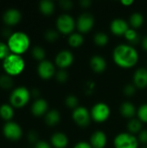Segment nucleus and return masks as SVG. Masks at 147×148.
<instances>
[{
    "mask_svg": "<svg viewBox=\"0 0 147 148\" xmlns=\"http://www.w3.org/2000/svg\"><path fill=\"white\" fill-rule=\"evenodd\" d=\"M113 59L115 64L122 69H131L139 62L138 51L130 44H119L113 51Z\"/></svg>",
    "mask_w": 147,
    "mask_h": 148,
    "instance_id": "obj_1",
    "label": "nucleus"
},
{
    "mask_svg": "<svg viewBox=\"0 0 147 148\" xmlns=\"http://www.w3.org/2000/svg\"><path fill=\"white\" fill-rule=\"evenodd\" d=\"M8 47L16 55L24 53L29 47V38L23 32H15L9 37Z\"/></svg>",
    "mask_w": 147,
    "mask_h": 148,
    "instance_id": "obj_2",
    "label": "nucleus"
},
{
    "mask_svg": "<svg viewBox=\"0 0 147 148\" xmlns=\"http://www.w3.org/2000/svg\"><path fill=\"white\" fill-rule=\"evenodd\" d=\"M24 67L25 62L19 55L10 54L3 60V69L10 76L20 75L23 71Z\"/></svg>",
    "mask_w": 147,
    "mask_h": 148,
    "instance_id": "obj_3",
    "label": "nucleus"
},
{
    "mask_svg": "<svg viewBox=\"0 0 147 148\" xmlns=\"http://www.w3.org/2000/svg\"><path fill=\"white\" fill-rule=\"evenodd\" d=\"M90 114L93 121L98 123H102L108 120L111 114V110L107 103L97 102L93 106Z\"/></svg>",
    "mask_w": 147,
    "mask_h": 148,
    "instance_id": "obj_4",
    "label": "nucleus"
},
{
    "mask_svg": "<svg viewBox=\"0 0 147 148\" xmlns=\"http://www.w3.org/2000/svg\"><path fill=\"white\" fill-rule=\"evenodd\" d=\"M115 148H138L139 140L130 133H120L113 140Z\"/></svg>",
    "mask_w": 147,
    "mask_h": 148,
    "instance_id": "obj_5",
    "label": "nucleus"
},
{
    "mask_svg": "<svg viewBox=\"0 0 147 148\" xmlns=\"http://www.w3.org/2000/svg\"><path fill=\"white\" fill-rule=\"evenodd\" d=\"M76 26L75 21L70 15L62 14L56 20V28L63 35H71Z\"/></svg>",
    "mask_w": 147,
    "mask_h": 148,
    "instance_id": "obj_6",
    "label": "nucleus"
},
{
    "mask_svg": "<svg viewBox=\"0 0 147 148\" xmlns=\"http://www.w3.org/2000/svg\"><path fill=\"white\" fill-rule=\"evenodd\" d=\"M29 97L30 94L29 90L24 87H20L12 92L10 101L12 106L16 108H23L29 102Z\"/></svg>",
    "mask_w": 147,
    "mask_h": 148,
    "instance_id": "obj_7",
    "label": "nucleus"
},
{
    "mask_svg": "<svg viewBox=\"0 0 147 148\" xmlns=\"http://www.w3.org/2000/svg\"><path fill=\"white\" fill-rule=\"evenodd\" d=\"M72 118L75 123L81 127H88L90 124L92 119L90 111L85 107H78L75 109H74Z\"/></svg>",
    "mask_w": 147,
    "mask_h": 148,
    "instance_id": "obj_8",
    "label": "nucleus"
},
{
    "mask_svg": "<svg viewBox=\"0 0 147 148\" xmlns=\"http://www.w3.org/2000/svg\"><path fill=\"white\" fill-rule=\"evenodd\" d=\"M94 25V17L90 13H82L79 16L76 23L78 30L81 33H88Z\"/></svg>",
    "mask_w": 147,
    "mask_h": 148,
    "instance_id": "obj_9",
    "label": "nucleus"
},
{
    "mask_svg": "<svg viewBox=\"0 0 147 148\" xmlns=\"http://www.w3.org/2000/svg\"><path fill=\"white\" fill-rule=\"evenodd\" d=\"M55 62L58 68H60L61 69H64L73 64L74 56L69 50H62L56 55Z\"/></svg>",
    "mask_w": 147,
    "mask_h": 148,
    "instance_id": "obj_10",
    "label": "nucleus"
},
{
    "mask_svg": "<svg viewBox=\"0 0 147 148\" xmlns=\"http://www.w3.org/2000/svg\"><path fill=\"white\" fill-rule=\"evenodd\" d=\"M37 71L40 77L44 80H49L55 75V65L48 60H43L39 63Z\"/></svg>",
    "mask_w": 147,
    "mask_h": 148,
    "instance_id": "obj_11",
    "label": "nucleus"
},
{
    "mask_svg": "<svg viewBox=\"0 0 147 148\" xmlns=\"http://www.w3.org/2000/svg\"><path fill=\"white\" fill-rule=\"evenodd\" d=\"M22 134L20 126L15 122H8L3 127V134L10 140H17L22 137Z\"/></svg>",
    "mask_w": 147,
    "mask_h": 148,
    "instance_id": "obj_12",
    "label": "nucleus"
},
{
    "mask_svg": "<svg viewBox=\"0 0 147 148\" xmlns=\"http://www.w3.org/2000/svg\"><path fill=\"white\" fill-rule=\"evenodd\" d=\"M128 23L122 18H115L112 21L110 24L111 32L115 36H125L126 32L128 30Z\"/></svg>",
    "mask_w": 147,
    "mask_h": 148,
    "instance_id": "obj_13",
    "label": "nucleus"
},
{
    "mask_svg": "<svg viewBox=\"0 0 147 148\" xmlns=\"http://www.w3.org/2000/svg\"><path fill=\"white\" fill-rule=\"evenodd\" d=\"M133 84L137 88H146L147 87V69L146 68L138 69L133 75Z\"/></svg>",
    "mask_w": 147,
    "mask_h": 148,
    "instance_id": "obj_14",
    "label": "nucleus"
},
{
    "mask_svg": "<svg viewBox=\"0 0 147 148\" xmlns=\"http://www.w3.org/2000/svg\"><path fill=\"white\" fill-rule=\"evenodd\" d=\"M90 145L93 148H104L107 143V138L103 131H95L90 137Z\"/></svg>",
    "mask_w": 147,
    "mask_h": 148,
    "instance_id": "obj_15",
    "label": "nucleus"
},
{
    "mask_svg": "<svg viewBox=\"0 0 147 148\" xmlns=\"http://www.w3.org/2000/svg\"><path fill=\"white\" fill-rule=\"evenodd\" d=\"M90 67L94 72L102 73L107 69V61L101 56L95 55L90 59Z\"/></svg>",
    "mask_w": 147,
    "mask_h": 148,
    "instance_id": "obj_16",
    "label": "nucleus"
},
{
    "mask_svg": "<svg viewBox=\"0 0 147 148\" xmlns=\"http://www.w3.org/2000/svg\"><path fill=\"white\" fill-rule=\"evenodd\" d=\"M48 102L43 99H37L31 107V112L35 116H42L48 111Z\"/></svg>",
    "mask_w": 147,
    "mask_h": 148,
    "instance_id": "obj_17",
    "label": "nucleus"
},
{
    "mask_svg": "<svg viewBox=\"0 0 147 148\" xmlns=\"http://www.w3.org/2000/svg\"><path fill=\"white\" fill-rule=\"evenodd\" d=\"M120 114L127 119H133V117L137 114V109L135 106L130 101H125L120 105Z\"/></svg>",
    "mask_w": 147,
    "mask_h": 148,
    "instance_id": "obj_18",
    "label": "nucleus"
},
{
    "mask_svg": "<svg viewBox=\"0 0 147 148\" xmlns=\"http://www.w3.org/2000/svg\"><path fill=\"white\" fill-rule=\"evenodd\" d=\"M51 144L55 148H65L68 144V138L63 133H55L51 137Z\"/></svg>",
    "mask_w": 147,
    "mask_h": 148,
    "instance_id": "obj_19",
    "label": "nucleus"
},
{
    "mask_svg": "<svg viewBox=\"0 0 147 148\" xmlns=\"http://www.w3.org/2000/svg\"><path fill=\"white\" fill-rule=\"evenodd\" d=\"M21 19V13L15 9L8 10L3 15V21L8 25H15L19 23Z\"/></svg>",
    "mask_w": 147,
    "mask_h": 148,
    "instance_id": "obj_20",
    "label": "nucleus"
},
{
    "mask_svg": "<svg viewBox=\"0 0 147 148\" xmlns=\"http://www.w3.org/2000/svg\"><path fill=\"white\" fill-rule=\"evenodd\" d=\"M60 120H61V114H60L59 111L56 109L50 110L46 114L45 122L49 127H54V126L57 125L60 122Z\"/></svg>",
    "mask_w": 147,
    "mask_h": 148,
    "instance_id": "obj_21",
    "label": "nucleus"
},
{
    "mask_svg": "<svg viewBox=\"0 0 147 148\" xmlns=\"http://www.w3.org/2000/svg\"><path fill=\"white\" fill-rule=\"evenodd\" d=\"M68 42L72 48H78L84 42V37L81 33H72L68 36Z\"/></svg>",
    "mask_w": 147,
    "mask_h": 148,
    "instance_id": "obj_22",
    "label": "nucleus"
},
{
    "mask_svg": "<svg viewBox=\"0 0 147 148\" xmlns=\"http://www.w3.org/2000/svg\"><path fill=\"white\" fill-rule=\"evenodd\" d=\"M39 9L41 12L45 16H50L55 11V4L52 1L43 0L39 4Z\"/></svg>",
    "mask_w": 147,
    "mask_h": 148,
    "instance_id": "obj_23",
    "label": "nucleus"
},
{
    "mask_svg": "<svg viewBox=\"0 0 147 148\" xmlns=\"http://www.w3.org/2000/svg\"><path fill=\"white\" fill-rule=\"evenodd\" d=\"M129 23L133 29H139L142 26V24L144 23V16L139 12H134L131 15V16L129 18Z\"/></svg>",
    "mask_w": 147,
    "mask_h": 148,
    "instance_id": "obj_24",
    "label": "nucleus"
},
{
    "mask_svg": "<svg viewBox=\"0 0 147 148\" xmlns=\"http://www.w3.org/2000/svg\"><path fill=\"white\" fill-rule=\"evenodd\" d=\"M127 129L129 133L133 135L136 134H139L142 131V122L139 119H131L127 124Z\"/></svg>",
    "mask_w": 147,
    "mask_h": 148,
    "instance_id": "obj_25",
    "label": "nucleus"
},
{
    "mask_svg": "<svg viewBox=\"0 0 147 148\" xmlns=\"http://www.w3.org/2000/svg\"><path fill=\"white\" fill-rule=\"evenodd\" d=\"M13 114H14V112H13V108H11V106L8 104H3L0 107V116L3 120L10 121L13 117Z\"/></svg>",
    "mask_w": 147,
    "mask_h": 148,
    "instance_id": "obj_26",
    "label": "nucleus"
},
{
    "mask_svg": "<svg viewBox=\"0 0 147 148\" xmlns=\"http://www.w3.org/2000/svg\"><path fill=\"white\" fill-rule=\"evenodd\" d=\"M94 42L96 45L102 47V46H105L108 43L109 37L104 32H98L94 36Z\"/></svg>",
    "mask_w": 147,
    "mask_h": 148,
    "instance_id": "obj_27",
    "label": "nucleus"
},
{
    "mask_svg": "<svg viewBox=\"0 0 147 148\" xmlns=\"http://www.w3.org/2000/svg\"><path fill=\"white\" fill-rule=\"evenodd\" d=\"M125 37L132 44H137L139 42V36L137 31L133 28L128 29V30L125 34Z\"/></svg>",
    "mask_w": 147,
    "mask_h": 148,
    "instance_id": "obj_28",
    "label": "nucleus"
},
{
    "mask_svg": "<svg viewBox=\"0 0 147 148\" xmlns=\"http://www.w3.org/2000/svg\"><path fill=\"white\" fill-rule=\"evenodd\" d=\"M138 119L144 123H147V103L142 104L137 110Z\"/></svg>",
    "mask_w": 147,
    "mask_h": 148,
    "instance_id": "obj_29",
    "label": "nucleus"
},
{
    "mask_svg": "<svg viewBox=\"0 0 147 148\" xmlns=\"http://www.w3.org/2000/svg\"><path fill=\"white\" fill-rule=\"evenodd\" d=\"M65 103H66V106L69 108H73V109H75L76 108H78V103H79V101L77 99V97L74 95H69L66 97L65 99Z\"/></svg>",
    "mask_w": 147,
    "mask_h": 148,
    "instance_id": "obj_30",
    "label": "nucleus"
},
{
    "mask_svg": "<svg viewBox=\"0 0 147 148\" xmlns=\"http://www.w3.org/2000/svg\"><path fill=\"white\" fill-rule=\"evenodd\" d=\"M13 85V80L9 75L0 76V87L5 89H9Z\"/></svg>",
    "mask_w": 147,
    "mask_h": 148,
    "instance_id": "obj_31",
    "label": "nucleus"
},
{
    "mask_svg": "<svg viewBox=\"0 0 147 148\" xmlns=\"http://www.w3.org/2000/svg\"><path fill=\"white\" fill-rule=\"evenodd\" d=\"M32 55H33V57L38 61H43V59L45 58V50L42 48V47H39V46H36L33 48V50H32Z\"/></svg>",
    "mask_w": 147,
    "mask_h": 148,
    "instance_id": "obj_32",
    "label": "nucleus"
},
{
    "mask_svg": "<svg viewBox=\"0 0 147 148\" xmlns=\"http://www.w3.org/2000/svg\"><path fill=\"white\" fill-rule=\"evenodd\" d=\"M44 36H45V39L48 42H55L58 39L59 35H58V32H56L55 30H54V29H49L48 31H46Z\"/></svg>",
    "mask_w": 147,
    "mask_h": 148,
    "instance_id": "obj_33",
    "label": "nucleus"
},
{
    "mask_svg": "<svg viewBox=\"0 0 147 148\" xmlns=\"http://www.w3.org/2000/svg\"><path fill=\"white\" fill-rule=\"evenodd\" d=\"M55 78L56 80L61 82V83H64L68 81V74L65 69H60L59 71L56 72L55 74Z\"/></svg>",
    "mask_w": 147,
    "mask_h": 148,
    "instance_id": "obj_34",
    "label": "nucleus"
},
{
    "mask_svg": "<svg viewBox=\"0 0 147 148\" xmlns=\"http://www.w3.org/2000/svg\"><path fill=\"white\" fill-rule=\"evenodd\" d=\"M9 50H10V49H9L8 45L0 42V59H5L10 55Z\"/></svg>",
    "mask_w": 147,
    "mask_h": 148,
    "instance_id": "obj_35",
    "label": "nucleus"
},
{
    "mask_svg": "<svg viewBox=\"0 0 147 148\" xmlns=\"http://www.w3.org/2000/svg\"><path fill=\"white\" fill-rule=\"evenodd\" d=\"M136 87L134 86V84H127L125 88H124V94L126 95V96H132L135 94L136 92Z\"/></svg>",
    "mask_w": 147,
    "mask_h": 148,
    "instance_id": "obj_36",
    "label": "nucleus"
},
{
    "mask_svg": "<svg viewBox=\"0 0 147 148\" xmlns=\"http://www.w3.org/2000/svg\"><path fill=\"white\" fill-rule=\"evenodd\" d=\"M73 5H74L73 2L69 1V0H62V1H60V6L65 10H71L73 8Z\"/></svg>",
    "mask_w": 147,
    "mask_h": 148,
    "instance_id": "obj_37",
    "label": "nucleus"
},
{
    "mask_svg": "<svg viewBox=\"0 0 147 148\" xmlns=\"http://www.w3.org/2000/svg\"><path fill=\"white\" fill-rule=\"evenodd\" d=\"M139 142H141L143 144H147V129L146 130H142L139 134Z\"/></svg>",
    "mask_w": 147,
    "mask_h": 148,
    "instance_id": "obj_38",
    "label": "nucleus"
},
{
    "mask_svg": "<svg viewBox=\"0 0 147 148\" xmlns=\"http://www.w3.org/2000/svg\"><path fill=\"white\" fill-rule=\"evenodd\" d=\"M38 139V134L36 131H30L28 134V140H29V142H36Z\"/></svg>",
    "mask_w": 147,
    "mask_h": 148,
    "instance_id": "obj_39",
    "label": "nucleus"
},
{
    "mask_svg": "<svg viewBox=\"0 0 147 148\" xmlns=\"http://www.w3.org/2000/svg\"><path fill=\"white\" fill-rule=\"evenodd\" d=\"M74 148H93L92 146L90 145V143H88V142H85V141H81V142H78L75 145Z\"/></svg>",
    "mask_w": 147,
    "mask_h": 148,
    "instance_id": "obj_40",
    "label": "nucleus"
},
{
    "mask_svg": "<svg viewBox=\"0 0 147 148\" xmlns=\"http://www.w3.org/2000/svg\"><path fill=\"white\" fill-rule=\"evenodd\" d=\"M35 148H51L49 144L47 143L46 141H39L36 143V147Z\"/></svg>",
    "mask_w": 147,
    "mask_h": 148,
    "instance_id": "obj_41",
    "label": "nucleus"
},
{
    "mask_svg": "<svg viewBox=\"0 0 147 148\" xmlns=\"http://www.w3.org/2000/svg\"><path fill=\"white\" fill-rule=\"evenodd\" d=\"M80 4H81V6L82 8H88V7L91 6L92 1H90V0H81L80 2Z\"/></svg>",
    "mask_w": 147,
    "mask_h": 148,
    "instance_id": "obj_42",
    "label": "nucleus"
},
{
    "mask_svg": "<svg viewBox=\"0 0 147 148\" xmlns=\"http://www.w3.org/2000/svg\"><path fill=\"white\" fill-rule=\"evenodd\" d=\"M94 88V83L93 82H88L86 85V91L87 92H92Z\"/></svg>",
    "mask_w": 147,
    "mask_h": 148,
    "instance_id": "obj_43",
    "label": "nucleus"
},
{
    "mask_svg": "<svg viewBox=\"0 0 147 148\" xmlns=\"http://www.w3.org/2000/svg\"><path fill=\"white\" fill-rule=\"evenodd\" d=\"M133 0H122L121 1V3L125 6H130L133 3Z\"/></svg>",
    "mask_w": 147,
    "mask_h": 148,
    "instance_id": "obj_44",
    "label": "nucleus"
},
{
    "mask_svg": "<svg viewBox=\"0 0 147 148\" xmlns=\"http://www.w3.org/2000/svg\"><path fill=\"white\" fill-rule=\"evenodd\" d=\"M142 48L147 51V36H146L143 39H142Z\"/></svg>",
    "mask_w": 147,
    "mask_h": 148,
    "instance_id": "obj_45",
    "label": "nucleus"
},
{
    "mask_svg": "<svg viewBox=\"0 0 147 148\" xmlns=\"http://www.w3.org/2000/svg\"><path fill=\"white\" fill-rule=\"evenodd\" d=\"M32 95H33L34 97H38L39 95H40L39 90H38V89H33V90H32Z\"/></svg>",
    "mask_w": 147,
    "mask_h": 148,
    "instance_id": "obj_46",
    "label": "nucleus"
}]
</instances>
